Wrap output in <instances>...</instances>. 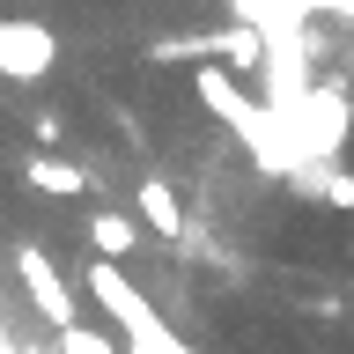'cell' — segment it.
I'll return each mask as SVG.
<instances>
[{"mask_svg":"<svg viewBox=\"0 0 354 354\" xmlns=\"http://www.w3.org/2000/svg\"><path fill=\"white\" fill-rule=\"evenodd\" d=\"M52 59H59V44H52L44 22L0 15V74H8V82H37V74H52Z\"/></svg>","mask_w":354,"mask_h":354,"instance_id":"cell-1","label":"cell"},{"mask_svg":"<svg viewBox=\"0 0 354 354\" xmlns=\"http://www.w3.org/2000/svg\"><path fill=\"white\" fill-rule=\"evenodd\" d=\"M15 273H22V288H30V303L44 310V325H52V332H66V325H74V288L59 281V266L44 259L37 243H22V251H15Z\"/></svg>","mask_w":354,"mask_h":354,"instance_id":"cell-2","label":"cell"},{"mask_svg":"<svg viewBox=\"0 0 354 354\" xmlns=\"http://www.w3.org/2000/svg\"><path fill=\"white\" fill-rule=\"evenodd\" d=\"M22 177H30L37 192H52V199H82L88 185H96L82 162H59V155H30V162H22Z\"/></svg>","mask_w":354,"mask_h":354,"instance_id":"cell-3","label":"cell"},{"mask_svg":"<svg viewBox=\"0 0 354 354\" xmlns=\"http://www.w3.org/2000/svg\"><path fill=\"white\" fill-rule=\"evenodd\" d=\"M88 243H96V259L118 266L133 243H140V221H126V214H111V207H104V214H88Z\"/></svg>","mask_w":354,"mask_h":354,"instance_id":"cell-4","label":"cell"},{"mask_svg":"<svg viewBox=\"0 0 354 354\" xmlns=\"http://www.w3.org/2000/svg\"><path fill=\"white\" fill-rule=\"evenodd\" d=\"M140 221H148V229H162V236H185V207H177V192L162 185V177H148V185H140Z\"/></svg>","mask_w":354,"mask_h":354,"instance_id":"cell-5","label":"cell"},{"mask_svg":"<svg viewBox=\"0 0 354 354\" xmlns=\"http://www.w3.org/2000/svg\"><path fill=\"white\" fill-rule=\"evenodd\" d=\"M221 66H236V74H259L266 66V37L251 22H229V30H221Z\"/></svg>","mask_w":354,"mask_h":354,"instance_id":"cell-6","label":"cell"},{"mask_svg":"<svg viewBox=\"0 0 354 354\" xmlns=\"http://www.w3.org/2000/svg\"><path fill=\"white\" fill-rule=\"evenodd\" d=\"M59 354H118V339L96 332V325H66L59 332Z\"/></svg>","mask_w":354,"mask_h":354,"instance_id":"cell-7","label":"cell"},{"mask_svg":"<svg viewBox=\"0 0 354 354\" xmlns=\"http://www.w3.org/2000/svg\"><path fill=\"white\" fill-rule=\"evenodd\" d=\"M30 133H37V155H52V140H59V118H52V111H37V118H30Z\"/></svg>","mask_w":354,"mask_h":354,"instance_id":"cell-8","label":"cell"},{"mask_svg":"<svg viewBox=\"0 0 354 354\" xmlns=\"http://www.w3.org/2000/svg\"><path fill=\"white\" fill-rule=\"evenodd\" d=\"M15 354H44V347H15Z\"/></svg>","mask_w":354,"mask_h":354,"instance_id":"cell-9","label":"cell"},{"mask_svg":"<svg viewBox=\"0 0 354 354\" xmlns=\"http://www.w3.org/2000/svg\"><path fill=\"white\" fill-rule=\"evenodd\" d=\"M347 74H354V59H347Z\"/></svg>","mask_w":354,"mask_h":354,"instance_id":"cell-10","label":"cell"}]
</instances>
